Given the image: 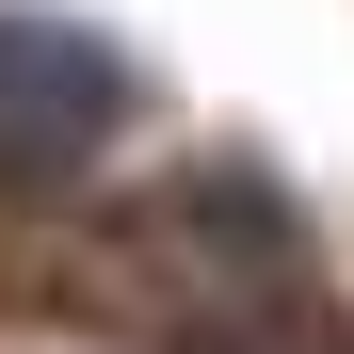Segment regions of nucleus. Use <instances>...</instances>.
Instances as JSON below:
<instances>
[{"mask_svg": "<svg viewBox=\"0 0 354 354\" xmlns=\"http://www.w3.org/2000/svg\"><path fill=\"white\" fill-rule=\"evenodd\" d=\"M113 129H129V65H113L97 32H65V17H0V177L48 194V177H81Z\"/></svg>", "mask_w": 354, "mask_h": 354, "instance_id": "obj_1", "label": "nucleus"}]
</instances>
